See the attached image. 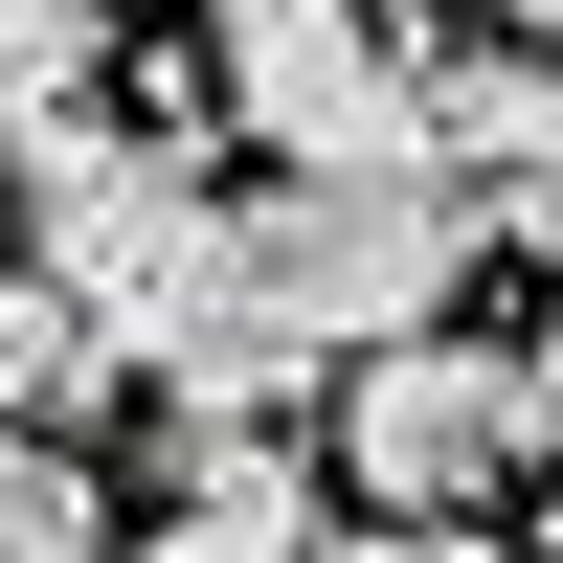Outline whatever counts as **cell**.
<instances>
[{"instance_id": "obj_1", "label": "cell", "mask_w": 563, "mask_h": 563, "mask_svg": "<svg viewBox=\"0 0 563 563\" xmlns=\"http://www.w3.org/2000/svg\"><path fill=\"white\" fill-rule=\"evenodd\" d=\"M23 271H68V294L135 339V384H180V361L249 316V203L203 180L180 113H113V90H90V113L23 158Z\"/></svg>"}, {"instance_id": "obj_2", "label": "cell", "mask_w": 563, "mask_h": 563, "mask_svg": "<svg viewBox=\"0 0 563 563\" xmlns=\"http://www.w3.org/2000/svg\"><path fill=\"white\" fill-rule=\"evenodd\" d=\"M474 271H496V203L451 158H294L249 203V316L316 361V384H339L361 339H429Z\"/></svg>"}, {"instance_id": "obj_3", "label": "cell", "mask_w": 563, "mask_h": 563, "mask_svg": "<svg viewBox=\"0 0 563 563\" xmlns=\"http://www.w3.org/2000/svg\"><path fill=\"white\" fill-rule=\"evenodd\" d=\"M316 451H339L361 519H496V496L563 451V384L429 316V339H361L339 384H316Z\"/></svg>"}, {"instance_id": "obj_4", "label": "cell", "mask_w": 563, "mask_h": 563, "mask_svg": "<svg viewBox=\"0 0 563 563\" xmlns=\"http://www.w3.org/2000/svg\"><path fill=\"white\" fill-rule=\"evenodd\" d=\"M203 90L271 158H429V45H406V0H203Z\"/></svg>"}, {"instance_id": "obj_5", "label": "cell", "mask_w": 563, "mask_h": 563, "mask_svg": "<svg viewBox=\"0 0 563 563\" xmlns=\"http://www.w3.org/2000/svg\"><path fill=\"white\" fill-rule=\"evenodd\" d=\"M316 496H339V451H294L271 406H158V519H180V541L316 563Z\"/></svg>"}, {"instance_id": "obj_6", "label": "cell", "mask_w": 563, "mask_h": 563, "mask_svg": "<svg viewBox=\"0 0 563 563\" xmlns=\"http://www.w3.org/2000/svg\"><path fill=\"white\" fill-rule=\"evenodd\" d=\"M429 158L496 203V249L563 203V45H541V23H519V45H474V68H429Z\"/></svg>"}, {"instance_id": "obj_7", "label": "cell", "mask_w": 563, "mask_h": 563, "mask_svg": "<svg viewBox=\"0 0 563 563\" xmlns=\"http://www.w3.org/2000/svg\"><path fill=\"white\" fill-rule=\"evenodd\" d=\"M135 384V339L68 294V271H0V429H90V406Z\"/></svg>"}, {"instance_id": "obj_8", "label": "cell", "mask_w": 563, "mask_h": 563, "mask_svg": "<svg viewBox=\"0 0 563 563\" xmlns=\"http://www.w3.org/2000/svg\"><path fill=\"white\" fill-rule=\"evenodd\" d=\"M113 90V0H0V180Z\"/></svg>"}, {"instance_id": "obj_9", "label": "cell", "mask_w": 563, "mask_h": 563, "mask_svg": "<svg viewBox=\"0 0 563 563\" xmlns=\"http://www.w3.org/2000/svg\"><path fill=\"white\" fill-rule=\"evenodd\" d=\"M0 563H113V496H90V429H0Z\"/></svg>"}, {"instance_id": "obj_10", "label": "cell", "mask_w": 563, "mask_h": 563, "mask_svg": "<svg viewBox=\"0 0 563 563\" xmlns=\"http://www.w3.org/2000/svg\"><path fill=\"white\" fill-rule=\"evenodd\" d=\"M316 563H496L474 519H361V541H316Z\"/></svg>"}, {"instance_id": "obj_11", "label": "cell", "mask_w": 563, "mask_h": 563, "mask_svg": "<svg viewBox=\"0 0 563 563\" xmlns=\"http://www.w3.org/2000/svg\"><path fill=\"white\" fill-rule=\"evenodd\" d=\"M496 23H541V45H563V0H496Z\"/></svg>"}, {"instance_id": "obj_12", "label": "cell", "mask_w": 563, "mask_h": 563, "mask_svg": "<svg viewBox=\"0 0 563 563\" xmlns=\"http://www.w3.org/2000/svg\"><path fill=\"white\" fill-rule=\"evenodd\" d=\"M519 249H541V271H563V203H541V225H519Z\"/></svg>"}, {"instance_id": "obj_13", "label": "cell", "mask_w": 563, "mask_h": 563, "mask_svg": "<svg viewBox=\"0 0 563 563\" xmlns=\"http://www.w3.org/2000/svg\"><path fill=\"white\" fill-rule=\"evenodd\" d=\"M541 563H563V519H541Z\"/></svg>"}]
</instances>
